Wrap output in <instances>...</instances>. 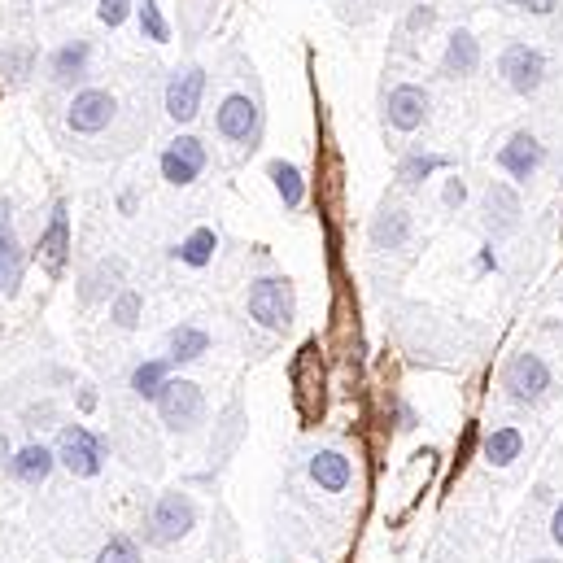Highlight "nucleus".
Returning a JSON list of instances; mask_svg holds the SVG:
<instances>
[{"label": "nucleus", "instance_id": "20", "mask_svg": "<svg viewBox=\"0 0 563 563\" xmlns=\"http://www.w3.org/2000/svg\"><path fill=\"white\" fill-rule=\"evenodd\" d=\"M350 459H345L341 450H319L315 459H310V481L319 489H328V494H341V489H350Z\"/></svg>", "mask_w": 563, "mask_h": 563}, {"label": "nucleus", "instance_id": "36", "mask_svg": "<svg viewBox=\"0 0 563 563\" xmlns=\"http://www.w3.org/2000/svg\"><path fill=\"white\" fill-rule=\"evenodd\" d=\"M57 411H53V402H40V406H27V424H49Z\"/></svg>", "mask_w": 563, "mask_h": 563}, {"label": "nucleus", "instance_id": "10", "mask_svg": "<svg viewBox=\"0 0 563 563\" xmlns=\"http://www.w3.org/2000/svg\"><path fill=\"white\" fill-rule=\"evenodd\" d=\"M428 110H433V101H428V88H419V83H398L385 97V123L393 131H402V136L424 127Z\"/></svg>", "mask_w": 563, "mask_h": 563}, {"label": "nucleus", "instance_id": "28", "mask_svg": "<svg viewBox=\"0 0 563 563\" xmlns=\"http://www.w3.org/2000/svg\"><path fill=\"white\" fill-rule=\"evenodd\" d=\"M0 70H5L9 83H22L35 70V49L31 44H9V49L0 53Z\"/></svg>", "mask_w": 563, "mask_h": 563}, {"label": "nucleus", "instance_id": "35", "mask_svg": "<svg viewBox=\"0 0 563 563\" xmlns=\"http://www.w3.org/2000/svg\"><path fill=\"white\" fill-rule=\"evenodd\" d=\"M463 201H467V184H463L459 175L446 179V193H441V206H446V210H459Z\"/></svg>", "mask_w": 563, "mask_h": 563}, {"label": "nucleus", "instance_id": "30", "mask_svg": "<svg viewBox=\"0 0 563 563\" xmlns=\"http://www.w3.org/2000/svg\"><path fill=\"white\" fill-rule=\"evenodd\" d=\"M136 18H140V31H145V40H153V44H166V40H171V22L162 18L158 0H140V5H136Z\"/></svg>", "mask_w": 563, "mask_h": 563}, {"label": "nucleus", "instance_id": "6", "mask_svg": "<svg viewBox=\"0 0 563 563\" xmlns=\"http://www.w3.org/2000/svg\"><path fill=\"white\" fill-rule=\"evenodd\" d=\"M158 415L171 433H188V428H197L201 415H206V398H201V389L193 380H171L158 398Z\"/></svg>", "mask_w": 563, "mask_h": 563}, {"label": "nucleus", "instance_id": "39", "mask_svg": "<svg viewBox=\"0 0 563 563\" xmlns=\"http://www.w3.org/2000/svg\"><path fill=\"white\" fill-rule=\"evenodd\" d=\"M9 459V437H5V428H0V463Z\"/></svg>", "mask_w": 563, "mask_h": 563}, {"label": "nucleus", "instance_id": "16", "mask_svg": "<svg viewBox=\"0 0 563 563\" xmlns=\"http://www.w3.org/2000/svg\"><path fill=\"white\" fill-rule=\"evenodd\" d=\"M481 70V40H476L467 27H454L446 40V53H441V75L446 79H467Z\"/></svg>", "mask_w": 563, "mask_h": 563}, {"label": "nucleus", "instance_id": "40", "mask_svg": "<svg viewBox=\"0 0 563 563\" xmlns=\"http://www.w3.org/2000/svg\"><path fill=\"white\" fill-rule=\"evenodd\" d=\"M537 563H550V559H537Z\"/></svg>", "mask_w": 563, "mask_h": 563}, {"label": "nucleus", "instance_id": "9", "mask_svg": "<svg viewBox=\"0 0 563 563\" xmlns=\"http://www.w3.org/2000/svg\"><path fill=\"white\" fill-rule=\"evenodd\" d=\"M158 171L166 184H175V188H188L193 179L206 171V145H201L197 136H175L171 145L162 149V158H158Z\"/></svg>", "mask_w": 563, "mask_h": 563}, {"label": "nucleus", "instance_id": "31", "mask_svg": "<svg viewBox=\"0 0 563 563\" xmlns=\"http://www.w3.org/2000/svg\"><path fill=\"white\" fill-rule=\"evenodd\" d=\"M97 563H140V550H136L131 537H110V542L101 546Z\"/></svg>", "mask_w": 563, "mask_h": 563}, {"label": "nucleus", "instance_id": "12", "mask_svg": "<svg viewBox=\"0 0 563 563\" xmlns=\"http://www.w3.org/2000/svg\"><path fill=\"white\" fill-rule=\"evenodd\" d=\"M542 162H546V145L533 136V131H524V127L498 149V166L515 179V184H529V179L542 171Z\"/></svg>", "mask_w": 563, "mask_h": 563}, {"label": "nucleus", "instance_id": "29", "mask_svg": "<svg viewBox=\"0 0 563 563\" xmlns=\"http://www.w3.org/2000/svg\"><path fill=\"white\" fill-rule=\"evenodd\" d=\"M140 310H145V297H140L136 289H123L110 302V319H114V328H123V332H131L140 323Z\"/></svg>", "mask_w": 563, "mask_h": 563}, {"label": "nucleus", "instance_id": "21", "mask_svg": "<svg viewBox=\"0 0 563 563\" xmlns=\"http://www.w3.org/2000/svg\"><path fill=\"white\" fill-rule=\"evenodd\" d=\"M53 463H57V454L49 446H22L14 459H9V467H14V476L22 485H40V481H49V472H53Z\"/></svg>", "mask_w": 563, "mask_h": 563}, {"label": "nucleus", "instance_id": "19", "mask_svg": "<svg viewBox=\"0 0 563 563\" xmlns=\"http://www.w3.org/2000/svg\"><path fill=\"white\" fill-rule=\"evenodd\" d=\"M88 62H92V44L88 40H66L62 49L49 57V79L62 83V88H70L75 79L88 75Z\"/></svg>", "mask_w": 563, "mask_h": 563}, {"label": "nucleus", "instance_id": "2", "mask_svg": "<svg viewBox=\"0 0 563 563\" xmlns=\"http://www.w3.org/2000/svg\"><path fill=\"white\" fill-rule=\"evenodd\" d=\"M498 75L507 79V88L515 92V97H537L542 83H546V53L537 49V44L515 40L498 57Z\"/></svg>", "mask_w": 563, "mask_h": 563}, {"label": "nucleus", "instance_id": "32", "mask_svg": "<svg viewBox=\"0 0 563 563\" xmlns=\"http://www.w3.org/2000/svg\"><path fill=\"white\" fill-rule=\"evenodd\" d=\"M433 22H437V5H415L411 14H406V40H415V35H428L433 31Z\"/></svg>", "mask_w": 563, "mask_h": 563}, {"label": "nucleus", "instance_id": "26", "mask_svg": "<svg viewBox=\"0 0 563 563\" xmlns=\"http://www.w3.org/2000/svg\"><path fill=\"white\" fill-rule=\"evenodd\" d=\"M450 158H441V153H406V158L398 162V184L402 188H419L428 175L446 171Z\"/></svg>", "mask_w": 563, "mask_h": 563}, {"label": "nucleus", "instance_id": "25", "mask_svg": "<svg viewBox=\"0 0 563 563\" xmlns=\"http://www.w3.org/2000/svg\"><path fill=\"white\" fill-rule=\"evenodd\" d=\"M520 450H524V433H520V428H494V433L485 437V446H481L485 463H494V467L515 463V459H520Z\"/></svg>", "mask_w": 563, "mask_h": 563}, {"label": "nucleus", "instance_id": "8", "mask_svg": "<svg viewBox=\"0 0 563 563\" xmlns=\"http://www.w3.org/2000/svg\"><path fill=\"white\" fill-rule=\"evenodd\" d=\"M201 97H206V70L201 66H179L171 79H166V114L175 118V123H193L201 114Z\"/></svg>", "mask_w": 563, "mask_h": 563}, {"label": "nucleus", "instance_id": "24", "mask_svg": "<svg viewBox=\"0 0 563 563\" xmlns=\"http://www.w3.org/2000/svg\"><path fill=\"white\" fill-rule=\"evenodd\" d=\"M166 385H171V363L166 358H149V363H140L131 371V393L145 402H158Z\"/></svg>", "mask_w": 563, "mask_h": 563}, {"label": "nucleus", "instance_id": "13", "mask_svg": "<svg viewBox=\"0 0 563 563\" xmlns=\"http://www.w3.org/2000/svg\"><path fill=\"white\" fill-rule=\"evenodd\" d=\"M411 232H415L411 210L398 206V201H385L367 227V241H371V249H380V254H393V249H402L411 241Z\"/></svg>", "mask_w": 563, "mask_h": 563}, {"label": "nucleus", "instance_id": "22", "mask_svg": "<svg viewBox=\"0 0 563 563\" xmlns=\"http://www.w3.org/2000/svg\"><path fill=\"white\" fill-rule=\"evenodd\" d=\"M267 175H271L275 193H280V201H284V210H302V206H306V179H302V171H297L293 162L275 158V162L267 166Z\"/></svg>", "mask_w": 563, "mask_h": 563}, {"label": "nucleus", "instance_id": "33", "mask_svg": "<svg viewBox=\"0 0 563 563\" xmlns=\"http://www.w3.org/2000/svg\"><path fill=\"white\" fill-rule=\"evenodd\" d=\"M131 9H136V0H97V18H101L110 31H114V27H123Z\"/></svg>", "mask_w": 563, "mask_h": 563}, {"label": "nucleus", "instance_id": "34", "mask_svg": "<svg viewBox=\"0 0 563 563\" xmlns=\"http://www.w3.org/2000/svg\"><path fill=\"white\" fill-rule=\"evenodd\" d=\"M511 9H524V14H533V18H550L559 9V0H507Z\"/></svg>", "mask_w": 563, "mask_h": 563}, {"label": "nucleus", "instance_id": "15", "mask_svg": "<svg viewBox=\"0 0 563 563\" xmlns=\"http://www.w3.org/2000/svg\"><path fill=\"white\" fill-rule=\"evenodd\" d=\"M123 280H127V262H123V258H101L97 267L83 275V284H79V302H83V306L114 302V297L123 293Z\"/></svg>", "mask_w": 563, "mask_h": 563}, {"label": "nucleus", "instance_id": "5", "mask_svg": "<svg viewBox=\"0 0 563 563\" xmlns=\"http://www.w3.org/2000/svg\"><path fill=\"white\" fill-rule=\"evenodd\" d=\"M258 127H262V110L245 92H227L219 101V110H214V131H219L227 145H249V140H258Z\"/></svg>", "mask_w": 563, "mask_h": 563}, {"label": "nucleus", "instance_id": "14", "mask_svg": "<svg viewBox=\"0 0 563 563\" xmlns=\"http://www.w3.org/2000/svg\"><path fill=\"white\" fill-rule=\"evenodd\" d=\"M481 214H485V227H489V232H494V236H507V232H515V227H520V214H524V206H520V193H515L511 184H502V179H494V184L485 188Z\"/></svg>", "mask_w": 563, "mask_h": 563}, {"label": "nucleus", "instance_id": "23", "mask_svg": "<svg viewBox=\"0 0 563 563\" xmlns=\"http://www.w3.org/2000/svg\"><path fill=\"white\" fill-rule=\"evenodd\" d=\"M214 249H219V236H214V227H193V232H188L184 241L175 245V258L184 262V267L201 271V267H210V262H214Z\"/></svg>", "mask_w": 563, "mask_h": 563}, {"label": "nucleus", "instance_id": "37", "mask_svg": "<svg viewBox=\"0 0 563 563\" xmlns=\"http://www.w3.org/2000/svg\"><path fill=\"white\" fill-rule=\"evenodd\" d=\"M550 537H555V542L563 546V502L555 507V515H550Z\"/></svg>", "mask_w": 563, "mask_h": 563}, {"label": "nucleus", "instance_id": "11", "mask_svg": "<svg viewBox=\"0 0 563 563\" xmlns=\"http://www.w3.org/2000/svg\"><path fill=\"white\" fill-rule=\"evenodd\" d=\"M197 524V507L188 502L184 494H162L158 498V507H153V515H149V537L158 546H171V542H179L188 529Z\"/></svg>", "mask_w": 563, "mask_h": 563}, {"label": "nucleus", "instance_id": "18", "mask_svg": "<svg viewBox=\"0 0 563 563\" xmlns=\"http://www.w3.org/2000/svg\"><path fill=\"white\" fill-rule=\"evenodd\" d=\"M35 249H40V262L49 267V275L66 271V254H70V214H66V206H53V219L40 232V245Z\"/></svg>", "mask_w": 563, "mask_h": 563}, {"label": "nucleus", "instance_id": "1", "mask_svg": "<svg viewBox=\"0 0 563 563\" xmlns=\"http://www.w3.org/2000/svg\"><path fill=\"white\" fill-rule=\"evenodd\" d=\"M249 319L262 323L267 332H284L293 323L297 297H293V280L289 275H258L249 284Z\"/></svg>", "mask_w": 563, "mask_h": 563}, {"label": "nucleus", "instance_id": "7", "mask_svg": "<svg viewBox=\"0 0 563 563\" xmlns=\"http://www.w3.org/2000/svg\"><path fill=\"white\" fill-rule=\"evenodd\" d=\"M57 463H66L75 476H97L101 472V459H105V446L101 437H92L83 424H66L57 433Z\"/></svg>", "mask_w": 563, "mask_h": 563}, {"label": "nucleus", "instance_id": "3", "mask_svg": "<svg viewBox=\"0 0 563 563\" xmlns=\"http://www.w3.org/2000/svg\"><path fill=\"white\" fill-rule=\"evenodd\" d=\"M502 389H507V398L520 402V406L542 402L546 389H550V367H546V358H542V354H529V350H524V354H511L507 367H502Z\"/></svg>", "mask_w": 563, "mask_h": 563}, {"label": "nucleus", "instance_id": "27", "mask_svg": "<svg viewBox=\"0 0 563 563\" xmlns=\"http://www.w3.org/2000/svg\"><path fill=\"white\" fill-rule=\"evenodd\" d=\"M206 350H210V332L206 328L184 323V328L171 332V363H197Z\"/></svg>", "mask_w": 563, "mask_h": 563}, {"label": "nucleus", "instance_id": "17", "mask_svg": "<svg viewBox=\"0 0 563 563\" xmlns=\"http://www.w3.org/2000/svg\"><path fill=\"white\" fill-rule=\"evenodd\" d=\"M22 271H27V258H22V245H18V236H14V223H9V206H0V293L18 297Z\"/></svg>", "mask_w": 563, "mask_h": 563}, {"label": "nucleus", "instance_id": "4", "mask_svg": "<svg viewBox=\"0 0 563 563\" xmlns=\"http://www.w3.org/2000/svg\"><path fill=\"white\" fill-rule=\"evenodd\" d=\"M114 118H118V101L105 88H79L66 105V127L75 136H101Z\"/></svg>", "mask_w": 563, "mask_h": 563}, {"label": "nucleus", "instance_id": "38", "mask_svg": "<svg viewBox=\"0 0 563 563\" xmlns=\"http://www.w3.org/2000/svg\"><path fill=\"white\" fill-rule=\"evenodd\" d=\"M79 406H83V411H92V406H97V393L83 389V393H79Z\"/></svg>", "mask_w": 563, "mask_h": 563}]
</instances>
